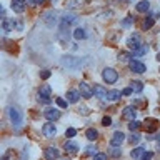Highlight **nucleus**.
<instances>
[{"mask_svg":"<svg viewBox=\"0 0 160 160\" xmlns=\"http://www.w3.org/2000/svg\"><path fill=\"white\" fill-rule=\"evenodd\" d=\"M80 93L78 90H68V93H67V100L70 103H77L78 102V98H80Z\"/></svg>","mask_w":160,"mask_h":160,"instance_id":"nucleus-16","label":"nucleus"},{"mask_svg":"<svg viewBox=\"0 0 160 160\" xmlns=\"http://www.w3.org/2000/svg\"><path fill=\"white\" fill-rule=\"evenodd\" d=\"M132 93H133V88L132 87H127V88L122 90V95H125V97H128V95H132Z\"/></svg>","mask_w":160,"mask_h":160,"instance_id":"nucleus-35","label":"nucleus"},{"mask_svg":"<svg viewBox=\"0 0 160 160\" xmlns=\"http://www.w3.org/2000/svg\"><path fill=\"white\" fill-rule=\"evenodd\" d=\"M95 153H97V147H93V145H88L87 150H85V155H92V157H93Z\"/></svg>","mask_w":160,"mask_h":160,"instance_id":"nucleus-31","label":"nucleus"},{"mask_svg":"<svg viewBox=\"0 0 160 160\" xmlns=\"http://www.w3.org/2000/svg\"><path fill=\"white\" fill-rule=\"evenodd\" d=\"M50 97H52V88H50V85H42L38 90V100L43 103H50Z\"/></svg>","mask_w":160,"mask_h":160,"instance_id":"nucleus-3","label":"nucleus"},{"mask_svg":"<svg viewBox=\"0 0 160 160\" xmlns=\"http://www.w3.org/2000/svg\"><path fill=\"white\" fill-rule=\"evenodd\" d=\"M158 150H160V142H158Z\"/></svg>","mask_w":160,"mask_h":160,"instance_id":"nucleus-44","label":"nucleus"},{"mask_svg":"<svg viewBox=\"0 0 160 160\" xmlns=\"http://www.w3.org/2000/svg\"><path fill=\"white\" fill-rule=\"evenodd\" d=\"M143 153H145L143 147H137V148H133L132 152H130V155H132V158H143Z\"/></svg>","mask_w":160,"mask_h":160,"instance_id":"nucleus-23","label":"nucleus"},{"mask_svg":"<svg viewBox=\"0 0 160 160\" xmlns=\"http://www.w3.org/2000/svg\"><path fill=\"white\" fill-rule=\"evenodd\" d=\"M45 2V0H35V3H37V5H40V3H43Z\"/></svg>","mask_w":160,"mask_h":160,"instance_id":"nucleus-42","label":"nucleus"},{"mask_svg":"<svg viewBox=\"0 0 160 160\" xmlns=\"http://www.w3.org/2000/svg\"><path fill=\"white\" fill-rule=\"evenodd\" d=\"M140 127H142V123H140L138 120H130L128 122V130H132V132H137Z\"/></svg>","mask_w":160,"mask_h":160,"instance_id":"nucleus-29","label":"nucleus"},{"mask_svg":"<svg viewBox=\"0 0 160 160\" xmlns=\"http://www.w3.org/2000/svg\"><path fill=\"white\" fill-rule=\"evenodd\" d=\"M130 25H132V17H127V18H123L122 20V27H130Z\"/></svg>","mask_w":160,"mask_h":160,"instance_id":"nucleus-34","label":"nucleus"},{"mask_svg":"<svg viewBox=\"0 0 160 160\" xmlns=\"http://www.w3.org/2000/svg\"><path fill=\"white\" fill-rule=\"evenodd\" d=\"M85 137H87L88 140H92V142H93V140H97V137H98V132H97L95 128H88V130H87V133H85Z\"/></svg>","mask_w":160,"mask_h":160,"instance_id":"nucleus-27","label":"nucleus"},{"mask_svg":"<svg viewBox=\"0 0 160 160\" xmlns=\"http://www.w3.org/2000/svg\"><path fill=\"white\" fill-rule=\"evenodd\" d=\"M45 118L47 120H58L60 118V112L55 110V108H48V110H45Z\"/></svg>","mask_w":160,"mask_h":160,"instance_id":"nucleus-17","label":"nucleus"},{"mask_svg":"<svg viewBox=\"0 0 160 160\" xmlns=\"http://www.w3.org/2000/svg\"><path fill=\"white\" fill-rule=\"evenodd\" d=\"M52 2H58V0H52Z\"/></svg>","mask_w":160,"mask_h":160,"instance_id":"nucleus-45","label":"nucleus"},{"mask_svg":"<svg viewBox=\"0 0 160 160\" xmlns=\"http://www.w3.org/2000/svg\"><path fill=\"white\" fill-rule=\"evenodd\" d=\"M62 65L70 67V68H80L83 65V60L77 58V57H72V55H65V57H62Z\"/></svg>","mask_w":160,"mask_h":160,"instance_id":"nucleus-2","label":"nucleus"},{"mask_svg":"<svg viewBox=\"0 0 160 160\" xmlns=\"http://www.w3.org/2000/svg\"><path fill=\"white\" fill-rule=\"evenodd\" d=\"M148 8H150V2L148 0H140V2L135 5V10L140 13H143V12H148Z\"/></svg>","mask_w":160,"mask_h":160,"instance_id":"nucleus-15","label":"nucleus"},{"mask_svg":"<svg viewBox=\"0 0 160 160\" xmlns=\"http://www.w3.org/2000/svg\"><path fill=\"white\" fill-rule=\"evenodd\" d=\"M128 67H130V70H132V72H135V73H143V72H145V63L138 62V60H135V58H132V60L128 62Z\"/></svg>","mask_w":160,"mask_h":160,"instance_id":"nucleus-6","label":"nucleus"},{"mask_svg":"<svg viewBox=\"0 0 160 160\" xmlns=\"http://www.w3.org/2000/svg\"><path fill=\"white\" fill-rule=\"evenodd\" d=\"M65 135H67V138H72V137H75V135H77V130H75V128H67Z\"/></svg>","mask_w":160,"mask_h":160,"instance_id":"nucleus-33","label":"nucleus"},{"mask_svg":"<svg viewBox=\"0 0 160 160\" xmlns=\"http://www.w3.org/2000/svg\"><path fill=\"white\" fill-rule=\"evenodd\" d=\"M120 97H122V92H118V90H110L107 93V102H117Z\"/></svg>","mask_w":160,"mask_h":160,"instance_id":"nucleus-19","label":"nucleus"},{"mask_svg":"<svg viewBox=\"0 0 160 160\" xmlns=\"http://www.w3.org/2000/svg\"><path fill=\"white\" fill-rule=\"evenodd\" d=\"M153 22H155V18H152V17H147V18H145L143 20V22H142V28L143 30H148V28H152L153 27Z\"/></svg>","mask_w":160,"mask_h":160,"instance_id":"nucleus-28","label":"nucleus"},{"mask_svg":"<svg viewBox=\"0 0 160 160\" xmlns=\"http://www.w3.org/2000/svg\"><path fill=\"white\" fill-rule=\"evenodd\" d=\"M77 22H78V17H77V15H73V13H65L62 17V23L68 25V27H72V25L77 23Z\"/></svg>","mask_w":160,"mask_h":160,"instance_id":"nucleus-10","label":"nucleus"},{"mask_svg":"<svg viewBox=\"0 0 160 160\" xmlns=\"http://www.w3.org/2000/svg\"><path fill=\"white\" fill-rule=\"evenodd\" d=\"M135 117H137V110H135V107H125L122 110V118L123 120H135Z\"/></svg>","mask_w":160,"mask_h":160,"instance_id":"nucleus-7","label":"nucleus"},{"mask_svg":"<svg viewBox=\"0 0 160 160\" xmlns=\"http://www.w3.org/2000/svg\"><path fill=\"white\" fill-rule=\"evenodd\" d=\"M93 158H97V160H107V155H105V153H95Z\"/></svg>","mask_w":160,"mask_h":160,"instance_id":"nucleus-38","label":"nucleus"},{"mask_svg":"<svg viewBox=\"0 0 160 160\" xmlns=\"http://www.w3.org/2000/svg\"><path fill=\"white\" fill-rule=\"evenodd\" d=\"M123 140H125V133L115 132V133L112 135V138H110V143H112V145H122Z\"/></svg>","mask_w":160,"mask_h":160,"instance_id":"nucleus-12","label":"nucleus"},{"mask_svg":"<svg viewBox=\"0 0 160 160\" xmlns=\"http://www.w3.org/2000/svg\"><path fill=\"white\" fill-rule=\"evenodd\" d=\"M158 127V123H157V120H153V118H148L147 122H145V128L148 130V132H155Z\"/></svg>","mask_w":160,"mask_h":160,"instance_id":"nucleus-21","label":"nucleus"},{"mask_svg":"<svg viewBox=\"0 0 160 160\" xmlns=\"http://www.w3.org/2000/svg\"><path fill=\"white\" fill-rule=\"evenodd\" d=\"M13 25H15V20H8V18H3V23H2V27L5 32H10V30L13 28Z\"/></svg>","mask_w":160,"mask_h":160,"instance_id":"nucleus-25","label":"nucleus"},{"mask_svg":"<svg viewBox=\"0 0 160 160\" xmlns=\"http://www.w3.org/2000/svg\"><path fill=\"white\" fill-rule=\"evenodd\" d=\"M42 132H43L45 137L52 138V137H55V135H57V127H55L53 123H45L43 128H42Z\"/></svg>","mask_w":160,"mask_h":160,"instance_id":"nucleus-8","label":"nucleus"},{"mask_svg":"<svg viewBox=\"0 0 160 160\" xmlns=\"http://www.w3.org/2000/svg\"><path fill=\"white\" fill-rule=\"evenodd\" d=\"M130 142H132V143H137V142H140V135H138V133H133L132 137H130Z\"/></svg>","mask_w":160,"mask_h":160,"instance_id":"nucleus-37","label":"nucleus"},{"mask_svg":"<svg viewBox=\"0 0 160 160\" xmlns=\"http://www.w3.org/2000/svg\"><path fill=\"white\" fill-rule=\"evenodd\" d=\"M25 3H28V5H37V3H35V0H25Z\"/></svg>","mask_w":160,"mask_h":160,"instance_id":"nucleus-41","label":"nucleus"},{"mask_svg":"<svg viewBox=\"0 0 160 160\" xmlns=\"http://www.w3.org/2000/svg\"><path fill=\"white\" fill-rule=\"evenodd\" d=\"M63 148H65V152H67V153H75L78 150V145L75 143V142H65L63 143Z\"/></svg>","mask_w":160,"mask_h":160,"instance_id":"nucleus-20","label":"nucleus"},{"mask_svg":"<svg viewBox=\"0 0 160 160\" xmlns=\"http://www.w3.org/2000/svg\"><path fill=\"white\" fill-rule=\"evenodd\" d=\"M102 125H103V127L112 125V118H110V117H103V118H102Z\"/></svg>","mask_w":160,"mask_h":160,"instance_id":"nucleus-36","label":"nucleus"},{"mask_svg":"<svg viewBox=\"0 0 160 160\" xmlns=\"http://www.w3.org/2000/svg\"><path fill=\"white\" fill-rule=\"evenodd\" d=\"M78 88H80V93H82L85 98H92V95L95 93V92H93V88H92V87H88V85L85 83V82H80V87H78Z\"/></svg>","mask_w":160,"mask_h":160,"instance_id":"nucleus-9","label":"nucleus"},{"mask_svg":"<svg viewBox=\"0 0 160 160\" xmlns=\"http://www.w3.org/2000/svg\"><path fill=\"white\" fill-rule=\"evenodd\" d=\"M73 37H75V40H85L87 38V32L83 28H77L73 32Z\"/></svg>","mask_w":160,"mask_h":160,"instance_id":"nucleus-24","label":"nucleus"},{"mask_svg":"<svg viewBox=\"0 0 160 160\" xmlns=\"http://www.w3.org/2000/svg\"><path fill=\"white\" fill-rule=\"evenodd\" d=\"M127 45H128V48H132V50H137L138 47H142V38H140V35L138 33L130 35L128 40H127Z\"/></svg>","mask_w":160,"mask_h":160,"instance_id":"nucleus-5","label":"nucleus"},{"mask_svg":"<svg viewBox=\"0 0 160 160\" xmlns=\"http://www.w3.org/2000/svg\"><path fill=\"white\" fill-rule=\"evenodd\" d=\"M148 158H153V152H145L143 153V160H148Z\"/></svg>","mask_w":160,"mask_h":160,"instance_id":"nucleus-39","label":"nucleus"},{"mask_svg":"<svg viewBox=\"0 0 160 160\" xmlns=\"http://www.w3.org/2000/svg\"><path fill=\"white\" fill-rule=\"evenodd\" d=\"M55 102H57V105H58V107H62V108H65V107L68 105V102H65V100H63V98H60V97L55 98Z\"/></svg>","mask_w":160,"mask_h":160,"instance_id":"nucleus-32","label":"nucleus"},{"mask_svg":"<svg viewBox=\"0 0 160 160\" xmlns=\"http://www.w3.org/2000/svg\"><path fill=\"white\" fill-rule=\"evenodd\" d=\"M132 88H133L135 93H140V92H142V88H143V85H142L140 80H135V82L132 83Z\"/></svg>","mask_w":160,"mask_h":160,"instance_id":"nucleus-30","label":"nucleus"},{"mask_svg":"<svg viewBox=\"0 0 160 160\" xmlns=\"http://www.w3.org/2000/svg\"><path fill=\"white\" fill-rule=\"evenodd\" d=\"M58 157H60L58 148H55V147H48L47 150H45V158H58Z\"/></svg>","mask_w":160,"mask_h":160,"instance_id":"nucleus-18","label":"nucleus"},{"mask_svg":"<svg viewBox=\"0 0 160 160\" xmlns=\"http://www.w3.org/2000/svg\"><path fill=\"white\" fill-rule=\"evenodd\" d=\"M148 52V45H142V47H138L137 50H133V53H132V57H142V55H145Z\"/></svg>","mask_w":160,"mask_h":160,"instance_id":"nucleus-22","label":"nucleus"},{"mask_svg":"<svg viewBox=\"0 0 160 160\" xmlns=\"http://www.w3.org/2000/svg\"><path fill=\"white\" fill-rule=\"evenodd\" d=\"M157 60H160V53H158V55H157Z\"/></svg>","mask_w":160,"mask_h":160,"instance_id":"nucleus-43","label":"nucleus"},{"mask_svg":"<svg viewBox=\"0 0 160 160\" xmlns=\"http://www.w3.org/2000/svg\"><path fill=\"white\" fill-rule=\"evenodd\" d=\"M93 92H95V95H97V97L100 98V100H103V102H107V90H105L102 85H95L93 87Z\"/></svg>","mask_w":160,"mask_h":160,"instance_id":"nucleus-11","label":"nucleus"},{"mask_svg":"<svg viewBox=\"0 0 160 160\" xmlns=\"http://www.w3.org/2000/svg\"><path fill=\"white\" fill-rule=\"evenodd\" d=\"M102 77H103V80L107 83H115L118 80V73L115 72L113 68H105L103 72H102Z\"/></svg>","mask_w":160,"mask_h":160,"instance_id":"nucleus-4","label":"nucleus"},{"mask_svg":"<svg viewBox=\"0 0 160 160\" xmlns=\"http://www.w3.org/2000/svg\"><path fill=\"white\" fill-rule=\"evenodd\" d=\"M108 155H112V157H120V155H122L120 145H112V148L108 150Z\"/></svg>","mask_w":160,"mask_h":160,"instance_id":"nucleus-26","label":"nucleus"},{"mask_svg":"<svg viewBox=\"0 0 160 160\" xmlns=\"http://www.w3.org/2000/svg\"><path fill=\"white\" fill-rule=\"evenodd\" d=\"M12 8H13V12L22 13L25 10V0H12Z\"/></svg>","mask_w":160,"mask_h":160,"instance_id":"nucleus-14","label":"nucleus"},{"mask_svg":"<svg viewBox=\"0 0 160 160\" xmlns=\"http://www.w3.org/2000/svg\"><path fill=\"white\" fill-rule=\"evenodd\" d=\"M8 117L10 120H12V123L15 125V127H20L22 125V120H23V115H22V110H20L18 107H10L8 108Z\"/></svg>","mask_w":160,"mask_h":160,"instance_id":"nucleus-1","label":"nucleus"},{"mask_svg":"<svg viewBox=\"0 0 160 160\" xmlns=\"http://www.w3.org/2000/svg\"><path fill=\"white\" fill-rule=\"evenodd\" d=\"M40 77H42V78H48L50 77V72H48V70H43V72L40 73Z\"/></svg>","mask_w":160,"mask_h":160,"instance_id":"nucleus-40","label":"nucleus"},{"mask_svg":"<svg viewBox=\"0 0 160 160\" xmlns=\"http://www.w3.org/2000/svg\"><path fill=\"white\" fill-rule=\"evenodd\" d=\"M43 22L48 25V27H53L55 22H57V15H55V12H47L43 15Z\"/></svg>","mask_w":160,"mask_h":160,"instance_id":"nucleus-13","label":"nucleus"}]
</instances>
